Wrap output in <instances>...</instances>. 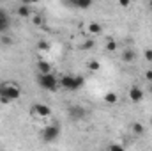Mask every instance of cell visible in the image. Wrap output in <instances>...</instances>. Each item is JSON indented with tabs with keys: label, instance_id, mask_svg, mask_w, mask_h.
<instances>
[{
	"label": "cell",
	"instance_id": "obj_1",
	"mask_svg": "<svg viewBox=\"0 0 152 151\" xmlns=\"http://www.w3.org/2000/svg\"><path fill=\"white\" fill-rule=\"evenodd\" d=\"M37 84L42 87V89H46V91H50V93H55L57 89H58V78L53 75L51 71L50 73H39L37 75Z\"/></svg>",
	"mask_w": 152,
	"mask_h": 151
},
{
	"label": "cell",
	"instance_id": "obj_2",
	"mask_svg": "<svg viewBox=\"0 0 152 151\" xmlns=\"http://www.w3.org/2000/svg\"><path fill=\"white\" fill-rule=\"evenodd\" d=\"M21 96V89L11 82H5V84H0V98H7L9 101H14Z\"/></svg>",
	"mask_w": 152,
	"mask_h": 151
},
{
	"label": "cell",
	"instance_id": "obj_3",
	"mask_svg": "<svg viewBox=\"0 0 152 151\" xmlns=\"http://www.w3.org/2000/svg\"><path fill=\"white\" fill-rule=\"evenodd\" d=\"M83 76H75V75H64L62 78H58V84L67 89V91H76L83 85Z\"/></svg>",
	"mask_w": 152,
	"mask_h": 151
},
{
	"label": "cell",
	"instance_id": "obj_4",
	"mask_svg": "<svg viewBox=\"0 0 152 151\" xmlns=\"http://www.w3.org/2000/svg\"><path fill=\"white\" fill-rule=\"evenodd\" d=\"M58 135H60V126H58V124H48V126L42 130V141H44V142H51V141H55Z\"/></svg>",
	"mask_w": 152,
	"mask_h": 151
},
{
	"label": "cell",
	"instance_id": "obj_5",
	"mask_svg": "<svg viewBox=\"0 0 152 151\" xmlns=\"http://www.w3.org/2000/svg\"><path fill=\"white\" fill-rule=\"evenodd\" d=\"M85 115H87V110L81 105H71L69 107V117L73 121H81V119H85Z\"/></svg>",
	"mask_w": 152,
	"mask_h": 151
},
{
	"label": "cell",
	"instance_id": "obj_6",
	"mask_svg": "<svg viewBox=\"0 0 152 151\" xmlns=\"http://www.w3.org/2000/svg\"><path fill=\"white\" fill-rule=\"evenodd\" d=\"M32 114H36L39 117H48L51 114V109L44 103H36V105H32Z\"/></svg>",
	"mask_w": 152,
	"mask_h": 151
},
{
	"label": "cell",
	"instance_id": "obj_7",
	"mask_svg": "<svg viewBox=\"0 0 152 151\" xmlns=\"http://www.w3.org/2000/svg\"><path fill=\"white\" fill-rule=\"evenodd\" d=\"M127 94H129V100H131V101H134V103H138V101H142V100L145 98L143 89H140V87H136V85H134V87H131Z\"/></svg>",
	"mask_w": 152,
	"mask_h": 151
},
{
	"label": "cell",
	"instance_id": "obj_8",
	"mask_svg": "<svg viewBox=\"0 0 152 151\" xmlns=\"http://www.w3.org/2000/svg\"><path fill=\"white\" fill-rule=\"evenodd\" d=\"M18 14H20L21 18H28V16H32V9H30V4H21V5L18 7Z\"/></svg>",
	"mask_w": 152,
	"mask_h": 151
},
{
	"label": "cell",
	"instance_id": "obj_9",
	"mask_svg": "<svg viewBox=\"0 0 152 151\" xmlns=\"http://www.w3.org/2000/svg\"><path fill=\"white\" fill-rule=\"evenodd\" d=\"M9 25H11L9 16H7L4 11H0V32H5V30L9 29Z\"/></svg>",
	"mask_w": 152,
	"mask_h": 151
},
{
	"label": "cell",
	"instance_id": "obj_10",
	"mask_svg": "<svg viewBox=\"0 0 152 151\" xmlns=\"http://www.w3.org/2000/svg\"><path fill=\"white\" fill-rule=\"evenodd\" d=\"M87 30H88V34H90V36H96V34H101V30H103V29H101V25H99L97 21H90V23H88V27H87Z\"/></svg>",
	"mask_w": 152,
	"mask_h": 151
},
{
	"label": "cell",
	"instance_id": "obj_11",
	"mask_svg": "<svg viewBox=\"0 0 152 151\" xmlns=\"http://www.w3.org/2000/svg\"><path fill=\"white\" fill-rule=\"evenodd\" d=\"M134 59H136V53H134V50L127 48V50H124V52H122V61H124V62H133Z\"/></svg>",
	"mask_w": 152,
	"mask_h": 151
},
{
	"label": "cell",
	"instance_id": "obj_12",
	"mask_svg": "<svg viewBox=\"0 0 152 151\" xmlns=\"http://www.w3.org/2000/svg\"><path fill=\"white\" fill-rule=\"evenodd\" d=\"M104 101H106L108 105H115V103H118V94H115L113 91L106 93V94H104Z\"/></svg>",
	"mask_w": 152,
	"mask_h": 151
},
{
	"label": "cell",
	"instance_id": "obj_13",
	"mask_svg": "<svg viewBox=\"0 0 152 151\" xmlns=\"http://www.w3.org/2000/svg\"><path fill=\"white\" fill-rule=\"evenodd\" d=\"M92 2H94V0H71V4L76 5L78 9H87V7L92 5Z\"/></svg>",
	"mask_w": 152,
	"mask_h": 151
},
{
	"label": "cell",
	"instance_id": "obj_14",
	"mask_svg": "<svg viewBox=\"0 0 152 151\" xmlns=\"http://www.w3.org/2000/svg\"><path fill=\"white\" fill-rule=\"evenodd\" d=\"M37 68H39V73H50L51 71V66H50L48 61H39Z\"/></svg>",
	"mask_w": 152,
	"mask_h": 151
},
{
	"label": "cell",
	"instance_id": "obj_15",
	"mask_svg": "<svg viewBox=\"0 0 152 151\" xmlns=\"http://www.w3.org/2000/svg\"><path fill=\"white\" fill-rule=\"evenodd\" d=\"M117 48H118V44H117V41L112 38L106 39V52H110V53H113V52H117Z\"/></svg>",
	"mask_w": 152,
	"mask_h": 151
},
{
	"label": "cell",
	"instance_id": "obj_16",
	"mask_svg": "<svg viewBox=\"0 0 152 151\" xmlns=\"http://www.w3.org/2000/svg\"><path fill=\"white\" fill-rule=\"evenodd\" d=\"M131 128H133V133H136V135H142V133H143V130H145L142 123H133V126H131Z\"/></svg>",
	"mask_w": 152,
	"mask_h": 151
},
{
	"label": "cell",
	"instance_id": "obj_17",
	"mask_svg": "<svg viewBox=\"0 0 152 151\" xmlns=\"http://www.w3.org/2000/svg\"><path fill=\"white\" fill-rule=\"evenodd\" d=\"M87 66H88V70H90V71H99V70H101V64H99L97 61H88V62H87Z\"/></svg>",
	"mask_w": 152,
	"mask_h": 151
},
{
	"label": "cell",
	"instance_id": "obj_18",
	"mask_svg": "<svg viewBox=\"0 0 152 151\" xmlns=\"http://www.w3.org/2000/svg\"><path fill=\"white\" fill-rule=\"evenodd\" d=\"M92 46H94V41H92V39H87V41L81 44V50H88V48H92Z\"/></svg>",
	"mask_w": 152,
	"mask_h": 151
},
{
	"label": "cell",
	"instance_id": "obj_19",
	"mask_svg": "<svg viewBox=\"0 0 152 151\" xmlns=\"http://www.w3.org/2000/svg\"><path fill=\"white\" fill-rule=\"evenodd\" d=\"M108 150H112V151H124V146H122V144H110V146H108Z\"/></svg>",
	"mask_w": 152,
	"mask_h": 151
},
{
	"label": "cell",
	"instance_id": "obj_20",
	"mask_svg": "<svg viewBox=\"0 0 152 151\" xmlns=\"http://www.w3.org/2000/svg\"><path fill=\"white\" fill-rule=\"evenodd\" d=\"M118 5H120L122 9H127V7L131 5V0H118Z\"/></svg>",
	"mask_w": 152,
	"mask_h": 151
},
{
	"label": "cell",
	"instance_id": "obj_21",
	"mask_svg": "<svg viewBox=\"0 0 152 151\" xmlns=\"http://www.w3.org/2000/svg\"><path fill=\"white\" fill-rule=\"evenodd\" d=\"M32 21H34V25H42V18L37 16V14H34V16H32Z\"/></svg>",
	"mask_w": 152,
	"mask_h": 151
},
{
	"label": "cell",
	"instance_id": "obj_22",
	"mask_svg": "<svg viewBox=\"0 0 152 151\" xmlns=\"http://www.w3.org/2000/svg\"><path fill=\"white\" fill-rule=\"evenodd\" d=\"M143 57H145V59H147V61H149V62H152V50H151V48H149V50H145V52H143Z\"/></svg>",
	"mask_w": 152,
	"mask_h": 151
},
{
	"label": "cell",
	"instance_id": "obj_23",
	"mask_svg": "<svg viewBox=\"0 0 152 151\" xmlns=\"http://www.w3.org/2000/svg\"><path fill=\"white\" fill-rule=\"evenodd\" d=\"M39 50H50V43L41 41V43H39Z\"/></svg>",
	"mask_w": 152,
	"mask_h": 151
},
{
	"label": "cell",
	"instance_id": "obj_24",
	"mask_svg": "<svg viewBox=\"0 0 152 151\" xmlns=\"http://www.w3.org/2000/svg\"><path fill=\"white\" fill-rule=\"evenodd\" d=\"M0 41H2V44H11V43H12V39L7 38V36H4V38L0 39Z\"/></svg>",
	"mask_w": 152,
	"mask_h": 151
},
{
	"label": "cell",
	"instance_id": "obj_25",
	"mask_svg": "<svg viewBox=\"0 0 152 151\" xmlns=\"http://www.w3.org/2000/svg\"><path fill=\"white\" fill-rule=\"evenodd\" d=\"M145 78H147L149 82H152V70H149V71H145Z\"/></svg>",
	"mask_w": 152,
	"mask_h": 151
},
{
	"label": "cell",
	"instance_id": "obj_26",
	"mask_svg": "<svg viewBox=\"0 0 152 151\" xmlns=\"http://www.w3.org/2000/svg\"><path fill=\"white\" fill-rule=\"evenodd\" d=\"M21 2H23V4H30V5H32V4H37L39 0H21Z\"/></svg>",
	"mask_w": 152,
	"mask_h": 151
},
{
	"label": "cell",
	"instance_id": "obj_27",
	"mask_svg": "<svg viewBox=\"0 0 152 151\" xmlns=\"http://www.w3.org/2000/svg\"><path fill=\"white\" fill-rule=\"evenodd\" d=\"M149 7L152 9V0H149Z\"/></svg>",
	"mask_w": 152,
	"mask_h": 151
},
{
	"label": "cell",
	"instance_id": "obj_28",
	"mask_svg": "<svg viewBox=\"0 0 152 151\" xmlns=\"http://www.w3.org/2000/svg\"><path fill=\"white\" fill-rule=\"evenodd\" d=\"M149 91H151V93H152V82H151V89H149Z\"/></svg>",
	"mask_w": 152,
	"mask_h": 151
},
{
	"label": "cell",
	"instance_id": "obj_29",
	"mask_svg": "<svg viewBox=\"0 0 152 151\" xmlns=\"http://www.w3.org/2000/svg\"><path fill=\"white\" fill-rule=\"evenodd\" d=\"M151 124H152V119H151Z\"/></svg>",
	"mask_w": 152,
	"mask_h": 151
}]
</instances>
